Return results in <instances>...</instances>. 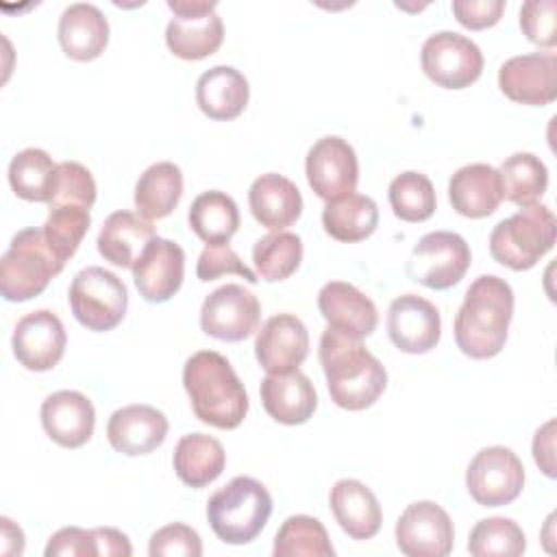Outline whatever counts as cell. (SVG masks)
<instances>
[{
    "instance_id": "f35d334b",
    "label": "cell",
    "mask_w": 557,
    "mask_h": 557,
    "mask_svg": "<svg viewBox=\"0 0 557 557\" xmlns=\"http://www.w3.org/2000/svg\"><path fill=\"white\" fill-rule=\"evenodd\" d=\"M527 548L524 531L511 518H483L468 537V553L474 557H518Z\"/></svg>"
},
{
    "instance_id": "7dc6e473",
    "label": "cell",
    "mask_w": 557,
    "mask_h": 557,
    "mask_svg": "<svg viewBox=\"0 0 557 557\" xmlns=\"http://www.w3.org/2000/svg\"><path fill=\"white\" fill-rule=\"evenodd\" d=\"M533 459L546 476H555V420H546L533 437Z\"/></svg>"
},
{
    "instance_id": "d6a6232c",
    "label": "cell",
    "mask_w": 557,
    "mask_h": 557,
    "mask_svg": "<svg viewBox=\"0 0 557 557\" xmlns=\"http://www.w3.org/2000/svg\"><path fill=\"white\" fill-rule=\"evenodd\" d=\"M379 224V207L370 196L348 194L326 202L322 211L324 231L337 242H361L374 233Z\"/></svg>"
},
{
    "instance_id": "8d00e7d4",
    "label": "cell",
    "mask_w": 557,
    "mask_h": 557,
    "mask_svg": "<svg viewBox=\"0 0 557 557\" xmlns=\"http://www.w3.org/2000/svg\"><path fill=\"white\" fill-rule=\"evenodd\" d=\"M252 261L257 274L268 281H285L289 278L300 261H302V239L296 233L276 231L255 242L252 246Z\"/></svg>"
},
{
    "instance_id": "681fc988",
    "label": "cell",
    "mask_w": 557,
    "mask_h": 557,
    "mask_svg": "<svg viewBox=\"0 0 557 557\" xmlns=\"http://www.w3.org/2000/svg\"><path fill=\"white\" fill-rule=\"evenodd\" d=\"M0 537H2V553L4 555H22V550H24V533L7 516L0 518Z\"/></svg>"
},
{
    "instance_id": "6da1fadb",
    "label": "cell",
    "mask_w": 557,
    "mask_h": 557,
    "mask_svg": "<svg viewBox=\"0 0 557 557\" xmlns=\"http://www.w3.org/2000/svg\"><path fill=\"white\" fill-rule=\"evenodd\" d=\"M318 357L331 400L342 409H368L387 387V372L383 363L361 344V339L333 326L324 329Z\"/></svg>"
},
{
    "instance_id": "ba28073f",
    "label": "cell",
    "mask_w": 557,
    "mask_h": 557,
    "mask_svg": "<svg viewBox=\"0 0 557 557\" xmlns=\"http://www.w3.org/2000/svg\"><path fill=\"white\" fill-rule=\"evenodd\" d=\"M470 261V246L459 233L433 231L422 235L411 248L405 272L429 289H448L463 278Z\"/></svg>"
},
{
    "instance_id": "f546056e",
    "label": "cell",
    "mask_w": 557,
    "mask_h": 557,
    "mask_svg": "<svg viewBox=\"0 0 557 557\" xmlns=\"http://www.w3.org/2000/svg\"><path fill=\"white\" fill-rule=\"evenodd\" d=\"M172 466L185 485L205 487L222 474L226 453L220 440L207 433H187L176 442Z\"/></svg>"
},
{
    "instance_id": "5b68a950",
    "label": "cell",
    "mask_w": 557,
    "mask_h": 557,
    "mask_svg": "<svg viewBox=\"0 0 557 557\" xmlns=\"http://www.w3.org/2000/svg\"><path fill=\"white\" fill-rule=\"evenodd\" d=\"M555 235L553 211L542 202L524 205L492 228L490 252L494 261L516 272L531 270L555 246Z\"/></svg>"
},
{
    "instance_id": "836d02e7",
    "label": "cell",
    "mask_w": 557,
    "mask_h": 557,
    "mask_svg": "<svg viewBox=\"0 0 557 557\" xmlns=\"http://www.w3.org/2000/svg\"><path fill=\"white\" fill-rule=\"evenodd\" d=\"M57 165L41 148H24L9 163V185L28 202H48L57 181Z\"/></svg>"
},
{
    "instance_id": "4316f807",
    "label": "cell",
    "mask_w": 557,
    "mask_h": 557,
    "mask_svg": "<svg viewBox=\"0 0 557 557\" xmlns=\"http://www.w3.org/2000/svg\"><path fill=\"white\" fill-rule=\"evenodd\" d=\"M448 200L463 218L492 215L503 202L498 170L487 163H468L448 181Z\"/></svg>"
},
{
    "instance_id": "1f68e13d",
    "label": "cell",
    "mask_w": 557,
    "mask_h": 557,
    "mask_svg": "<svg viewBox=\"0 0 557 557\" xmlns=\"http://www.w3.org/2000/svg\"><path fill=\"white\" fill-rule=\"evenodd\" d=\"M187 220L189 228L207 242V246L228 244L239 228V209L228 194L209 189L191 200Z\"/></svg>"
},
{
    "instance_id": "5bb4252c",
    "label": "cell",
    "mask_w": 557,
    "mask_h": 557,
    "mask_svg": "<svg viewBox=\"0 0 557 557\" xmlns=\"http://www.w3.org/2000/svg\"><path fill=\"white\" fill-rule=\"evenodd\" d=\"M450 516L433 500L407 505L396 522V546L407 557H444L453 550Z\"/></svg>"
},
{
    "instance_id": "7402d4cb",
    "label": "cell",
    "mask_w": 557,
    "mask_h": 557,
    "mask_svg": "<svg viewBox=\"0 0 557 557\" xmlns=\"http://www.w3.org/2000/svg\"><path fill=\"white\" fill-rule=\"evenodd\" d=\"M318 309L329 326L363 339L374 333L379 324L376 305L352 283L329 281L318 292Z\"/></svg>"
},
{
    "instance_id": "4dcf8cb0",
    "label": "cell",
    "mask_w": 557,
    "mask_h": 557,
    "mask_svg": "<svg viewBox=\"0 0 557 557\" xmlns=\"http://www.w3.org/2000/svg\"><path fill=\"white\" fill-rule=\"evenodd\" d=\"M183 196V172L172 161L148 165L135 185V209L146 220L170 215Z\"/></svg>"
},
{
    "instance_id": "603a6c76",
    "label": "cell",
    "mask_w": 557,
    "mask_h": 557,
    "mask_svg": "<svg viewBox=\"0 0 557 557\" xmlns=\"http://www.w3.org/2000/svg\"><path fill=\"white\" fill-rule=\"evenodd\" d=\"M259 396L268 416L289 426L305 424L318 407L315 387L300 370L268 374L259 385Z\"/></svg>"
},
{
    "instance_id": "2e32d148",
    "label": "cell",
    "mask_w": 557,
    "mask_h": 557,
    "mask_svg": "<svg viewBox=\"0 0 557 557\" xmlns=\"http://www.w3.org/2000/svg\"><path fill=\"white\" fill-rule=\"evenodd\" d=\"M67 335L59 315L37 309L17 320L11 346L15 359L30 372L52 370L65 352Z\"/></svg>"
},
{
    "instance_id": "d4e9b609",
    "label": "cell",
    "mask_w": 557,
    "mask_h": 557,
    "mask_svg": "<svg viewBox=\"0 0 557 557\" xmlns=\"http://www.w3.org/2000/svg\"><path fill=\"white\" fill-rule=\"evenodd\" d=\"M248 205L252 218L270 231L292 226L302 213L300 189L294 181L276 172L261 174L252 181L248 189Z\"/></svg>"
},
{
    "instance_id": "e0dca14e",
    "label": "cell",
    "mask_w": 557,
    "mask_h": 557,
    "mask_svg": "<svg viewBox=\"0 0 557 557\" xmlns=\"http://www.w3.org/2000/svg\"><path fill=\"white\" fill-rule=\"evenodd\" d=\"M387 335L403 352H429L437 346L442 335V318L437 307L416 294L394 298L387 309Z\"/></svg>"
},
{
    "instance_id": "ac0fdd59",
    "label": "cell",
    "mask_w": 557,
    "mask_h": 557,
    "mask_svg": "<svg viewBox=\"0 0 557 557\" xmlns=\"http://www.w3.org/2000/svg\"><path fill=\"white\" fill-rule=\"evenodd\" d=\"M309 355V333L294 313H276L265 320L255 339V357L268 374H287Z\"/></svg>"
},
{
    "instance_id": "e575fe53",
    "label": "cell",
    "mask_w": 557,
    "mask_h": 557,
    "mask_svg": "<svg viewBox=\"0 0 557 557\" xmlns=\"http://www.w3.org/2000/svg\"><path fill=\"white\" fill-rule=\"evenodd\" d=\"M498 176L503 198L518 207L540 202L548 187V170L533 152H513L507 157L498 168Z\"/></svg>"
},
{
    "instance_id": "8fae6325",
    "label": "cell",
    "mask_w": 557,
    "mask_h": 557,
    "mask_svg": "<svg viewBox=\"0 0 557 557\" xmlns=\"http://www.w3.org/2000/svg\"><path fill=\"white\" fill-rule=\"evenodd\" d=\"M466 487L481 507L509 505L524 487V466L507 446L481 448L466 470Z\"/></svg>"
},
{
    "instance_id": "9a60e30c",
    "label": "cell",
    "mask_w": 557,
    "mask_h": 557,
    "mask_svg": "<svg viewBox=\"0 0 557 557\" xmlns=\"http://www.w3.org/2000/svg\"><path fill=\"white\" fill-rule=\"evenodd\" d=\"M498 87L518 104H550L557 96V57L553 52H527L507 59L498 70Z\"/></svg>"
},
{
    "instance_id": "74e56055",
    "label": "cell",
    "mask_w": 557,
    "mask_h": 557,
    "mask_svg": "<svg viewBox=\"0 0 557 557\" xmlns=\"http://www.w3.org/2000/svg\"><path fill=\"white\" fill-rule=\"evenodd\" d=\"M389 207L396 218L405 222H424L433 215L437 198L426 174L407 170L398 174L387 189Z\"/></svg>"
},
{
    "instance_id": "8992f818",
    "label": "cell",
    "mask_w": 557,
    "mask_h": 557,
    "mask_svg": "<svg viewBox=\"0 0 557 557\" xmlns=\"http://www.w3.org/2000/svg\"><path fill=\"white\" fill-rule=\"evenodd\" d=\"M63 270L44 239L41 228H22L13 235L0 259V292L9 302H24L39 296L52 276Z\"/></svg>"
},
{
    "instance_id": "ee69618b",
    "label": "cell",
    "mask_w": 557,
    "mask_h": 557,
    "mask_svg": "<svg viewBox=\"0 0 557 557\" xmlns=\"http://www.w3.org/2000/svg\"><path fill=\"white\" fill-rule=\"evenodd\" d=\"M222 274L244 276L248 283H257V274L239 259V255L228 244L207 246L196 263V276L205 283L220 278Z\"/></svg>"
},
{
    "instance_id": "f1b7e54d",
    "label": "cell",
    "mask_w": 557,
    "mask_h": 557,
    "mask_svg": "<svg viewBox=\"0 0 557 557\" xmlns=\"http://www.w3.org/2000/svg\"><path fill=\"white\" fill-rule=\"evenodd\" d=\"M157 237L150 220L133 211H113L100 226L98 252L117 268H133L146 246Z\"/></svg>"
},
{
    "instance_id": "d590c367",
    "label": "cell",
    "mask_w": 557,
    "mask_h": 557,
    "mask_svg": "<svg viewBox=\"0 0 557 557\" xmlns=\"http://www.w3.org/2000/svg\"><path fill=\"white\" fill-rule=\"evenodd\" d=\"M274 557H333L335 548L324 524L313 516H289L274 537Z\"/></svg>"
},
{
    "instance_id": "d6986e66",
    "label": "cell",
    "mask_w": 557,
    "mask_h": 557,
    "mask_svg": "<svg viewBox=\"0 0 557 557\" xmlns=\"http://www.w3.org/2000/svg\"><path fill=\"white\" fill-rule=\"evenodd\" d=\"M133 281L146 302H165L183 285L185 250L165 237H154L135 261Z\"/></svg>"
},
{
    "instance_id": "484cf974",
    "label": "cell",
    "mask_w": 557,
    "mask_h": 557,
    "mask_svg": "<svg viewBox=\"0 0 557 557\" xmlns=\"http://www.w3.org/2000/svg\"><path fill=\"white\" fill-rule=\"evenodd\" d=\"M59 44L74 61L98 59L109 44V22L96 4L74 2L59 17Z\"/></svg>"
},
{
    "instance_id": "7bdbcfd3",
    "label": "cell",
    "mask_w": 557,
    "mask_h": 557,
    "mask_svg": "<svg viewBox=\"0 0 557 557\" xmlns=\"http://www.w3.org/2000/svg\"><path fill=\"white\" fill-rule=\"evenodd\" d=\"M150 557H200L202 555V542L196 529L183 524V522H172L161 527L159 531L152 533L150 544H148Z\"/></svg>"
},
{
    "instance_id": "c3c4849f",
    "label": "cell",
    "mask_w": 557,
    "mask_h": 557,
    "mask_svg": "<svg viewBox=\"0 0 557 557\" xmlns=\"http://www.w3.org/2000/svg\"><path fill=\"white\" fill-rule=\"evenodd\" d=\"M94 535L98 557H128L133 553L128 537L113 527H98L94 529Z\"/></svg>"
},
{
    "instance_id": "60d3db41",
    "label": "cell",
    "mask_w": 557,
    "mask_h": 557,
    "mask_svg": "<svg viewBox=\"0 0 557 557\" xmlns=\"http://www.w3.org/2000/svg\"><path fill=\"white\" fill-rule=\"evenodd\" d=\"M96 202V181L91 172L78 161H63L57 165V181L48 207H85L91 209Z\"/></svg>"
},
{
    "instance_id": "ffe728a7",
    "label": "cell",
    "mask_w": 557,
    "mask_h": 557,
    "mask_svg": "<svg viewBox=\"0 0 557 557\" xmlns=\"http://www.w3.org/2000/svg\"><path fill=\"white\" fill-rule=\"evenodd\" d=\"M39 413L46 435L63 448H78L94 435V405L76 389H59L46 396Z\"/></svg>"
},
{
    "instance_id": "7c38bea8",
    "label": "cell",
    "mask_w": 557,
    "mask_h": 557,
    "mask_svg": "<svg viewBox=\"0 0 557 557\" xmlns=\"http://www.w3.org/2000/svg\"><path fill=\"white\" fill-rule=\"evenodd\" d=\"M261 320L257 296L237 283L213 289L200 307V329L222 342H242L250 337Z\"/></svg>"
},
{
    "instance_id": "cb8c5ba5",
    "label": "cell",
    "mask_w": 557,
    "mask_h": 557,
    "mask_svg": "<svg viewBox=\"0 0 557 557\" xmlns=\"http://www.w3.org/2000/svg\"><path fill=\"white\" fill-rule=\"evenodd\" d=\"M329 505L339 529L352 540H370L379 533L383 511L374 492L357 479H339L331 487Z\"/></svg>"
},
{
    "instance_id": "f6af8a7d",
    "label": "cell",
    "mask_w": 557,
    "mask_h": 557,
    "mask_svg": "<svg viewBox=\"0 0 557 557\" xmlns=\"http://www.w3.org/2000/svg\"><path fill=\"white\" fill-rule=\"evenodd\" d=\"M46 557H98L94 529L63 527L46 544Z\"/></svg>"
},
{
    "instance_id": "44dd1931",
    "label": "cell",
    "mask_w": 557,
    "mask_h": 557,
    "mask_svg": "<svg viewBox=\"0 0 557 557\" xmlns=\"http://www.w3.org/2000/svg\"><path fill=\"white\" fill-rule=\"evenodd\" d=\"M168 435V418L150 405H126L115 409L107 424L109 444L128 457L157 450Z\"/></svg>"
},
{
    "instance_id": "ab89813d",
    "label": "cell",
    "mask_w": 557,
    "mask_h": 557,
    "mask_svg": "<svg viewBox=\"0 0 557 557\" xmlns=\"http://www.w3.org/2000/svg\"><path fill=\"white\" fill-rule=\"evenodd\" d=\"M89 224H91V215H89V209L85 207L63 205V207L50 209V215L46 218L41 233L46 244L63 265L78 250L83 237L89 231Z\"/></svg>"
},
{
    "instance_id": "52a82bcc",
    "label": "cell",
    "mask_w": 557,
    "mask_h": 557,
    "mask_svg": "<svg viewBox=\"0 0 557 557\" xmlns=\"http://www.w3.org/2000/svg\"><path fill=\"white\" fill-rule=\"evenodd\" d=\"M67 298L74 318L98 333L115 329L128 307V292L122 278L100 265L81 270L70 283Z\"/></svg>"
},
{
    "instance_id": "83f0119b",
    "label": "cell",
    "mask_w": 557,
    "mask_h": 557,
    "mask_svg": "<svg viewBox=\"0 0 557 557\" xmlns=\"http://www.w3.org/2000/svg\"><path fill=\"white\" fill-rule=\"evenodd\" d=\"M248 98L246 76L231 65H213L196 81V104L209 120H235L246 109Z\"/></svg>"
},
{
    "instance_id": "30bf717a",
    "label": "cell",
    "mask_w": 557,
    "mask_h": 557,
    "mask_svg": "<svg viewBox=\"0 0 557 557\" xmlns=\"http://www.w3.org/2000/svg\"><path fill=\"white\" fill-rule=\"evenodd\" d=\"M422 72L444 89L470 87L483 72V52L466 35L437 30L429 35L420 50Z\"/></svg>"
},
{
    "instance_id": "277c9868",
    "label": "cell",
    "mask_w": 557,
    "mask_h": 557,
    "mask_svg": "<svg viewBox=\"0 0 557 557\" xmlns=\"http://www.w3.org/2000/svg\"><path fill=\"white\" fill-rule=\"evenodd\" d=\"M272 513L268 487L252 476H235L207 503V520L224 544L252 542Z\"/></svg>"
},
{
    "instance_id": "7a4b0ae2",
    "label": "cell",
    "mask_w": 557,
    "mask_h": 557,
    "mask_svg": "<svg viewBox=\"0 0 557 557\" xmlns=\"http://www.w3.org/2000/svg\"><path fill=\"white\" fill-rule=\"evenodd\" d=\"M513 318V289L496 274H481L466 289L455 315V342L472 359L496 357Z\"/></svg>"
},
{
    "instance_id": "4fadbf2b",
    "label": "cell",
    "mask_w": 557,
    "mask_h": 557,
    "mask_svg": "<svg viewBox=\"0 0 557 557\" xmlns=\"http://www.w3.org/2000/svg\"><path fill=\"white\" fill-rule=\"evenodd\" d=\"M309 187L326 202L355 191L359 181V161L355 148L337 135L318 139L305 159Z\"/></svg>"
},
{
    "instance_id": "b9f144b4",
    "label": "cell",
    "mask_w": 557,
    "mask_h": 557,
    "mask_svg": "<svg viewBox=\"0 0 557 557\" xmlns=\"http://www.w3.org/2000/svg\"><path fill=\"white\" fill-rule=\"evenodd\" d=\"M557 2L527 0L520 7V28L535 46L553 48L557 44Z\"/></svg>"
},
{
    "instance_id": "9c48e42d",
    "label": "cell",
    "mask_w": 557,
    "mask_h": 557,
    "mask_svg": "<svg viewBox=\"0 0 557 557\" xmlns=\"http://www.w3.org/2000/svg\"><path fill=\"white\" fill-rule=\"evenodd\" d=\"M168 9L174 17L168 22L165 44L174 57L200 61L222 46L224 24L213 0H168Z\"/></svg>"
},
{
    "instance_id": "3957f363",
    "label": "cell",
    "mask_w": 557,
    "mask_h": 557,
    "mask_svg": "<svg viewBox=\"0 0 557 557\" xmlns=\"http://www.w3.org/2000/svg\"><path fill=\"white\" fill-rule=\"evenodd\" d=\"M183 385L196 418L215 429H235L248 413V394L231 361L215 350H198L183 366Z\"/></svg>"
},
{
    "instance_id": "bcb514c9",
    "label": "cell",
    "mask_w": 557,
    "mask_h": 557,
    "mask_svg": "<svg viewBox=\"0 0 557 557\" xmlns=\"http://www.w3.org/2000/svg\"><path fill=\"white\" fill-rule=\"evenodd\" d=\"M457 22L470 30H483L494 26L503 11L505 2L503 0H455L450 4Z\"/></svg>"
}]
</instances>
